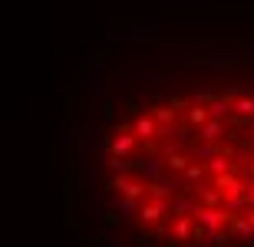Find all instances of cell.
Listing matches in <instances>:
<instances>
[{
  "label": "cell",
  "instance_id": "ffe728a7",
  "mask_svg": "<svg viewBox=\"0 0 254 247\" xmlns=\"http://www.w3.org/2000/svg\"><path fill=\"white\" fill-rule=\"evenodd\" d=\"M116 224H123V214H116V208L106 211V228H116Z\"/></svg>",
  "mask_w": 254,
  "mask_h": 247
},
{
  "label": "cell",
  "instance_id": "9a60e30c",
  "mask_svg": "<svg viewBox=\"0 0 254 247\" xmlns=\"http://www.w3.org/2000/svg\"><path fill=\"white\" fill-rule=\"evenodd\" d=\"M208 109H211V115H215V119H228V112H231V96L218 93L215 99L208 102Z\"/></svg>",
  "mask_w": 254,
  "mask_h": 247
},
{
  "label": "cell",
  "instance_id": "cb8c5ba5",
  "mask_svg": "<svg viewBox=\"0 0 254 247\" xmlns=\"http://www.w3.org/2000/svg\"><path fill=\"white\" fill-rule=\"evenodd\" d=\"M245 175H248V178H254V158H251V162H248V168H245Z\"/></svg>",
  "mask_w": 254,
  "mask_h": 247
},
{
  "label": "cell",
  "instance_id": "d6986e66",
  "mask_svg": "<svg viewBox=\"0 0 254 247\" xmlns=\"http://www.w3.org/2000/svg\"><path fill=\"white\" fill-rule=\"evenodd\" d=\"M225 208L231 211V214H238V211H251V204H248V198L241 195V198H225Z\"/></svg>",
  "mask_w": 254,
  "mask_h": 247
},
{
  "label": "cell",
  "instance_id": "5b68a950",
  "mask_svg": "<svg viewBox=\"0 0 254 247\" xmlns=\"http://www.w3.org/2000/svg\"><path fill=\"white\" fill-rule=\"evenodd\" d=\"M221 132H228V119H215V115H211V119L198 129V139H201V142H218Z\"/></svg>",
  "mask_w": 254,
  "mask_h": 247
},
{
  "label": "cell",
  "instance_id": "52a82bcc",
  "mask_svg": "<svg viewBox=\"0 0 254 247\" xmlns=\"http://www.w3.org/2000/svg\"><path fill=\"white\" fill-rule=\"evenodd\" d=\"M198 195H185V191H179V198L172 201V218H182V214H195L198 211Z\"/></svg>",
  "mask_w": 254,
  "mask_h": 247
},
{
  "label": "cell",
  "instance_id": "8992f818",
  "mask_svg": "<svg viewBox=\"0 0 254 247\" xmlns=\"http://www.w3.org/2000/svg\"><path fill=\"white\" fill-rule=\"evenodd\" d=\"M135 135L152 142V139H159V122H155V115L145 112V115H135Z\"/></svg>",
  "mask_w": 254,
  "mask_h": 247
},
{
  "label": "cell",
  "instance_id": "5bb4252c",
  "mask_svg": "<svg viewBox=\"0 0 254 247\" xmlns=\"http://www.w3.org/2000/svg\"><path fill=\"white\" fill-rule=\"evenodd\" d=\"M231 112L235 115H245V119H254V96H235L231 99Z\"/></svg>",
  "mask_w": 254,
  "mask_h": 247
},
{
  "label": "cell",
  "instance_id": "e0dca14e",
  "mask_svg": "<svg viewBox=\"0 0 254 247\" xmlns=\"http://www.w3.org/2000/svg\"><path fill=\"white\" fill-rule=\"evenodd\" d=\"M208 241L215 247H228L235 241V234H231V228H218V231H208Z\"/></svg>",
  "mask_w": 254,
  "mask_h": 247
},
{
  "label": "cell",
  "instance_id": "3957f363",
  "mask_svg": "<svg viewBox=\"0 0 254 247\" xmlns=\"http://www.w3.org/2000/svg\"><path fill=\"white\" fill-rule=\"evenodd\" d=\"M135 145H139L135 132H116L109 139V155H135Z\"/></svg>",
  "mask_w": 254,
  "mask_h": 247
},
{
  "label": "cell",
  "instance_id": "30bf717a",
  "mask_svg": "<svg viewBox=\"0 0 254 247\" xmlns=\"http://www.w3.org/2000/svg\"><path fill=\"white\" fill-rule=\"evenodd\" d=\"M185 119H189V125H195V129H201V125L211 119V109H208L205 102H191V109L185 112Z\"/></svg>",
  "mask_w": 254,
  "mask_h": 247
},
{
  "label": "cell",
  "instance_id": "8fae6325",
  "mask_svg": "<svg viewBox=\"0 0 254 247\" xmlns=\"http://www.w3.org/2000/svg\"><path fill=\"white\" fill-rule=\"evenodd\" d=\"M149 112L155 115V122H159V125H172V122H175V115H179V109H175L172 102L169 105H165V102H155Z\"/></svg>",
  "mask_w": 254,
  "mask_h": 247
},
{
  "label": "cell",
  "instance_id": "2e32d148",
  "mask_svg": "<svg viewBox=\"0 0 254 247\" xmlns=\"http://www.w3.org/2000/svg\"><path fill=\"white\" fill-rule=\"evenodd\" d=\"M218 152H221V148H218V142H201V145L195 142V148H191L195 162H211V158H215Z\"/></svg>",
  "mask_w": 254,
  "mask_h": 247
},
{
  "label": "cell",
  "instance_id": "7402d4cb",
  "mask_svg": "<svg viewBox=\"0 0 254 247\" xmlns=\"http://www.w3.org/2000/svg\"><path fill=\"white\" fill-rule=\"evenodd\" d=\"M103 115H106V125H113V119H116V105H113V102H106V105H103Z\"/></svg>",
  "mask_w": 254,
  "mask_h": 247
},
{
  "label": "cell",
  "instance_id": "44dd1931",
  "mask_svg": "<svg viewBox=\"0 0 254 247\" xmlns=\"http://www.w3.org/2000/svg\"><path fill=\"white\" fill-rule=\"evenodd\" d=\"M172 105H175L179 112H182V109H185V112L191 109V102H189V99H182V96H172Z\"/></svg>",
  "mask_w": 254,
  "mask_h": 247
},
{
  "label": "cell",
  "instance_id": "ba28073f",
  "mask_svg": "<svg viewBox=\"0 0 254 247\" xmlns=\"http://www.w3.org/2000/svg\"><path fill=\"white\" fill-rule=\"evenodd\" d=\"M135 165H139V155H109V158H106V168L113 171V175L135 171Z\"/></svg>",
  "mask_w": 254,
  "mask_h": 247
},
{
  "label": "cell",
  "instance_id": "6da1fadb",
  "mask_svg": "<svg viewBox=\"0 0 254 247\" xmlns=\"http://www.w3.org/2000/svg\"><path fill=\"white\" fill-rule=\"evenodd\" d=\"M162 218L172 221V201H159V198H145L139 208V221L142 228H149V224H159Z\"/></svg>",
  "mask_w": 254,
  "mask_h": 247
},
{
  "label": "cell",
  "instance_id": "7c38bea8",
  "mask_svg": "<svg viewBox=\"0 0 254 247\" xmlns=\"http://www.w3.org/2000/svg\"><path fill=\"white\" fill-rule=\"evenodd\" d=\"M235 158H231V155H225V152H218L215 158H211V162H205L208 165V175H228V171H235Z\"/></svg>",
  "mask_w": 254,
  "mask_h": 247
},
{
  "label": "cell",
  "instance_id": "7a4b0ae2",
  "mask_svg": "<svg viewBox=\"0 0 254 247\" xmlns=\"http://www.w3.org/2000/svg\"><path fill=\"white\" fill-rule=\"evenodd\" d=\"M165 171H169V165H165L162 152H145V158H139V165H135V175H142L145 181H159Z\"/></svg>",
  "mask_w": 254,
  "mask_h": 247
},
{
  "label": "cell",
  "instance_id": "9c48e42d",
  "mask_svg": "<svg viewBox=\"0 0 254 247\" xmlns=\"http://www.w3.org/2000/svg\"><path fill=\"white\" fill-rule=\"evenodd\" d=\"M191 234H195V214H182V218H175V224H172V238L191 241Z\"/></svg>",
  "mask_w": 254,
  "mask_h": 247
},
{
  "label": "cell",
  "instance_id": "603a6c76",
  "mask_svg": "<svg viewBox=\"0 0 254 247\" xmlns=\"http://www.w3.org/2000/svg\"><path fill=\"white\" fill-rule=\"evenodd\" d=\"M135 247H159V244H155V241H152V234L145 231V234H142V238L135 241Z\"/></svg>",
  "mask_w": 254,
  "mask_h": 247
},
{
  "label": "cell",
  "instance_id": "4fadbf2b",
  "mask_svg": "<svg viewBox=\"0 0 254 247\" xmlns=\"http://www.w3.org/2000/svg\"><path fill=\"white\" fill-rule=\"evenodd\" d=\"M162 155H165V165H169V171H179V175L191 165V162H189V155H182L179 148H165Z\"/></svg>",
  "mask_w": 254,
  "mask_h": 247
},
{
  "label": "cell",
  "instance_id": "ac0fdd59",
  "mask_svg": "<svg viewBox=\"0 0 254 247\" xmlns=\"http://www.w3.org/2000/svg\"><path fill=\"white\" fill-rule=\"evenodd\" d=\"M218 96V89H211V86H198V89H191V102H211Z\"/></svg>",
  "mask_w": 254,
  "mask_h": 247
},
{
  "label": "cell",
  "instance_id": "277c9868",
  "mask_svg": "<svg viewBox=\"0 0 254 247\" xmlns=\"http://www.w3.org/2000/svg\"><path fill=\"white\" fill-rule=\"evenodd\" d=\"M228 228H231V234H235L238 244H251V241H254V224H251L248 214H235Z\"/></svg>",
  "mask_w": 254,
  "mask_h": 247
}]
</instances>
